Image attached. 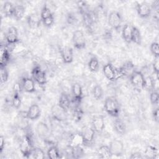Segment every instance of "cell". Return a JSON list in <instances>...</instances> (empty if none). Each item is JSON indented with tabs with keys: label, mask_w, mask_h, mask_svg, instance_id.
<instances>
[{
	"label": "cell",
	"mask_w": 159,
	"mask_h": 159,
	"mask_svg": "<svg viewBox=\"0 0 159 159\" xmlns=\"http://www.w3.org/2000/svg\"><path fill=\"white\" fill-rule=\"evenodd\" d=\"M120 69L124 75L125 76H130L134 71V65L130 61H128L125 62L122 66L120 67Z\"/></svg>",
	"instance_id": "27"
},
{
	"label": "cell",
	"mask_w": 159,
	"mask_h": 159,
	"mask_svg": "<svg viewBox=\"0 0 159 159\" xmlns=\"http://www.w3.org/2000/svg\"><path fill=\"white\" fill-rule=\"evenodd\" d=\"M132 42L140 45L142 43V35L140 30L136 27L133 26L132 34Z\"/></svg>",
	"instance_id": "28"
},
{
	"label": "cell",
	"mask_w": 159,
	"mask_h": 159,
	"mask_svg": "<svg viewBox=\"0 0 159 159\" xmlns=\"http://www.w3.org/2000/svg\"><path fill=\"white\" fill-rule=\"evenodd\" d=\"M109 147L112 155L120 157L123 155L124 146L122 141L117 139H114L110 142Z\"/></svg>",
	"instance_id": "8"
},
{
	"label": "cell",
	"mask_w": 159,
	"mask_h": 159,
	"mask_svg": "<svg viewBox=\"0 0 159 159\" xmlns=\"http://www.w3.org/2000/svg\"><path fill=\"white\" fill-rule=\"evenodd\" d=\"M76 3H77V6L78 7V9L80 11V12L82 14V15L89 12L88 8V6H87V4H86V2H84V1H78Z\"/></svg>",
	"instance_id": "42"
},
{
	"label": "cell",
	"mask_w": 159,
	"mask_h": 159,
	"mask_svg": "<svg viewBox=\"0 0 159 159\" xmlns=\"http://www.w3.org/2000/svg\"><path fill=\"white\" fill-rule=\"evenodd\" d=\"M25 8L22 5H16L14 7L13 17L17 20H21L25 14Z\"/></svg>",
	"instance_id": "26"
},
{
	"label": "cell",
	"mask_w": 159,
	"mask_h": 159,
	"mask_svg": "<svg viewBox=\"0 0 159 159\" xmlns=\"http://www.w3.org/2000/svg\"><path fill=\"white\" fill-rule=\"evenodd\" d=\"M122 23V17L119 12L113 11L109 13L108 16V24L113 29L118 32L120 29Z\"/></svg>",
	"instance_id": "4"
},
{
	"label": "cell",
	"mask_w": 159,
	"mask_h": 159,
	"mask_svg": "<svg viewBox=\"0 0 159 159\" xmlns=\"http://www.w3.org/2000/svg\"><path fill=\"white\" fill-rule=\"evenodd\" d=\"M150 51L155 57H159V45L157 42H153L150 45Z\"/></svg>",
	"instance_id": "40"
},
{
	"label": "cell",
	"mask_w": 159,
	"mask_h": 159,
	"mask_svg": "<svg viewBox=\"0 0 159 159\" xmlns=\"http://www.w3.org/2000/svg\"><path fill=\"white\" fill-rule=\"evenodd\" d=\"M152 117L153 120L156 122H158L159 121V109L158 107H157L152 112Z\"/></svg>",
	"instance_id": "46"
},
{
	"label": "cell",
	"mask_w": 159,
	"mask_h": 159,
	"mask_svg": "<svg viewBox=\"0 0 159 159\" xmlns=\"http://www.w3.org/2000/svg\"><path fill=\"white\" fill-rule=\"evenodd\" d=\"M43 22V25L45 26V27H51L53 23H54V17H53V15L42 20Z\"/></svg>",
	"instance_id": "45"
},
{
	"label": "cell",
	"mask_w": 159,
	"mask_h": 159,
	"mask_svg": "<svg viewBox=\"0 0 159 159\" xmlns=\"http://www.w3.org/2000/svg\"><path fill=\"white\" fill-rule=\"evenodd\" d=\"M52 112L53 117L58 120L63 119V114H65L66 112L58 104L55 106H53V107L52 109Z\"/></svg>",
	"instance_id": "32"
},
{
	"label": "cell",
	"mask_w": 159,
	"mask_h": 159,
	"mask_svg": "<svg viewBox=\"0 0 159 159\" xmlns=\"http://www.w3.org/2000/svg\"><path fill=\"white\" fill-rule=\"evenodd\" d=\"M155 87V81L151 76L145 77V86L144 88L153 89Z\"/></svg>",
	"instance_id": "43"
},
{
	"label": "cell",
	"mask_w": 159,
	"mask_h": 159,
	"mask_svg": "<svg viewBox=\"0 0 159 159\" xmlns=\"http://www.w3.org/2000/svg\"><path fill=\"white\" fill-rule=\"evenodd\" d=\"M137 11L140 17L147 18L151 14L152 9L147 2H141L137 5Z\"/></svg>",
	"instance_id": "11"
},
{
	"label": "cell",
	"mask_w": 159,
	"mask_h": 159,
	"mask_svg": "<svg viewBox=\"0 0 159 159\" xmlns=\"http://www.w3.org/2000/svg\"><path fill=\"white\" fill-rule=\"evenodd\" d=\"M114 129L120 135H124L126 132L125 124L120 119H117L114 122Z\"/></svg>",
	"instance_id": "24"
},
{
	"label": "cell",
	"mask_w": 159,
	"mask_h": 159,
	"mask_svg": "<svg viewBox=\"0 0 159 159\" xmlns=\"http://www.w3.org/2000/svg\"><path fill=\"white\" fill-rule=\"evenodd\" d=\"M42 19L40 16L36 13H33L29 15L27 17V22L29 26L32 29L37 28L40 24Z\"/></svg>",
	"instance_id": "20"
},
{
	"label": "cell",
	"mask_w": 159,
	"mask_h": 159,
	"mask_svg": "<svg viewBox=\"0 0 159 159\" xmlns=\"http://www.w3.org/2000/svg\"><path fill=\"white\" fill-rule=\"evenodd\" d=\"M20 92V91H14V94L12 96V106L16 109H18L20 107L21 102H22Z\"/></svg>",
	"instance_id": "31"
},
{
	"label": "cell",
	"mask_w": 159,
	"mask_h": 159,
	"mask_svg": "<svg viewBox=\"0 0 159 159\" xmlns=\"http://www.w3.org/2000/svg\"><path fill=\"white\" fill-rule=\"evenodd\" d=\"M133 25L129 23L125 24L122 27V36L123 39L127 43L132 42V34Z\"/></svg>",
	"instance_id": "17"
},
{
	"label": "cell",
	"mask_w": 159,
	"mask_h": 159,
	"mask_svg": "<svg viewBox=\"0 0 159 159\" xmlns=\"http://www.w3.org/2000/svg\"><path fill=\"white\" fill-rule=\"evenodd\" d=\"M33 148L34 147L30 137L27 135H24L20 139L19 143V150L21 153L24 157L29 158Z\"/></svg>",
	"instance_id": "3"
},
{
	"label": "cell",
	"mask_w": 159,
	"mask_h": 159,
	"mask_svg": "<svg viewBox=\"0 0 159 159\" xmlns=\"http://www.w3.org/2000/svg\"><path fill=\"white\" fill-rule=\"evenodd\" d=\"M155 60L152 64V67L153 70V72L157 76V79H158V74H159V57H155Z\"/></svg>",
	"instance_id": "44"
},
{
	"label": "cell",
	"mask_w": 159,
	"mask_h": 159,
	"mask_svg": "<svg viewBox=\"0 0 159 159\" xmlns=\"http://www.w3.org/2000/svg\"><path fill=\"white\" fill-rule=\"evenodd\" d=\"M47 155L48 157L51 159H57L60 158L58 148L55 145H52L48 148Z\"/></svg>",
	"instance_id": "29"
},
{
	"label": "cell",
	"mask_w": 159,
	"mask_h": 159,
	"mask_svg": "<svg viewBox=\"0 0 159 159\" xmlns=\"http://www.w3.org/2000/svg\"><path fill=\"white\" fill-rule=\"evenodd\" d=\"M37 132L39 136L41 138L45 139L49 135L50 130L47 125V124L43 122H40L38 123L36 127Z\"/></svg>",
	"instance_id": "22"
},
{
	"label": "cell",
	"mask_w": 159,
	"mask_h": 159,
	"mask_svg": "<svg viewBox=\"0 0 159 159\" xmlns=\"http://www.w3.org/2000/svg\"><path fill=\"white\" fill-rule=\"evenodd\" d=\"M60 54L62 60L65 64H70L73 60V50L70 47H63L60 49Z\"/></svg>",
	"instance_id": "10"
},
{
	"label": "cell",
	"mask_w": 159,
	"mask_h": 159,
	"mask_svg": "<svg viewBox=\"0 0 159 159\" xmlns=\"http://www.w3.org/2000/svg\"><path fill=\"white\" fill-rule=\"evenodd\" d=\"M71 92L75 101L79 104L83 99V89L81 86L78 83H74L71 86Z\"/></svg>",
	"instance_id": "14"
},
{
	"label": "cell",
	"mask_w": 159,
	"mask_h": 159,
	"mask_svg": "<svg viewBox=\"0 0 159 159\" xmlns=\"http://www.w3.org/2000/svg\"><path fill=\"white\" fill-rule=\"evenodd\" d=\"M14 7H15V6H14V4L11 2H9V1L5 2L2 6V12L5 15V16L6 17L13 16Z\"/></svg>",
	"instance_id": "25"
},
{
	"label": "cell",
	"mask_w": 159,
	"mask_h": 159,
	"mask_svg": "<svg viewBox=\"0 0 159 159\" xmlns=\"http://www.w3.org/2000/svg\"><path fill=\"white\" fill-rule=\"evenodd\" d=\"M99 66V63L98 58L96 57H93L90 58L88 62V68L90 71L93 73L96 72Z\"/></svg>",
	"instance_id": "33"
},
{
	"label": "cell",
	"mask_w": 159,
	"mask_h": 159,
	"mask_svg": "<svg viewBox=\"0 0 159 159\" xmlns=\"http://www.w3.org/2000/svg\"><path fill=\"white\" fill-rule=\"evenodd\" d=\"M102 72L106 78L111 81H114L124 77L120 68H116L110 63H106L103 66Z\"/></svg>",
	"instance_id": "2"
},
{
	"label": "cell",
	"mask_w": 159,
	"mask_h": 159,
	"mask_svg": "<svg viewBox=\"0 0 159 159\" xmlns=\"http://www.w3.org/2000/svg\"><path fill=\"white\" fill-rule=\"evenodd\" d=\"M143 157L142 156V154H140V153L139 152H135L132 154H131V155L130 156V158L131 159H135V158H143Z\"/></svg>",
	"instance_id": "48"
},
{
	"label": "cell",
	"mask_w": 159,
	"mask_h": 159,
	"mask_svg": "<svg viewBox=\"0 0 159 159\" xmlns=\"http://www.w3.org/2000/svg\"><path fill=\"white\" fill-rule=\"evenodd\" d=\"M97 155L100 158H109L112 157V154L109 145H102L97 150Z\"/></svg>",
	"instance_id": "23"
},
{
	"label": "cell",
	"mask_w": 159,
	"mask_h": 159,
	"mask_svg": "<svg viewBox=\"0 0 159 159\" xmlns=\"http://www.w3.org/2000/svg\"><path fill=\"white\" fill-rule=\"evenodd\" d=\"M95 133L96 132L94 131L92 127H87L83 129V130L81 132V134L83 135L85 144L91 143L93 141L95 136Z\"/></svg>",
	"instance_id": "18"
},
{
	"label": "cell",
	"mask_w": 159,
	"mask_h": 159,
	"mask_svg": "<svg viewBox=\"0 0 159 159\" xmlns=\"http://www.w3.org/2000/svg\"><path fill=\"white\" fill-rule=\"evenodd\" d=\"M40 16L42 20H43L44 19L53 16V13L52 12L50 9L47 5H45L43 7V8L42 9Z\"/></svg>",
	"instance_id": "38"
},
{
	"label": "cell",
	"mask_w": 159,
	"mask_h": 159,
	"mask_svg": "<svg viewBox=\"0 0 159 159\" xmlns=\"http://www.w3.org/2000/svg\"><path fill=\"white\" fill-rule=\"evenodd\" d=\"M6 40L9 45H14L19 41L18 31L16 27L11 26L9 27L6 34Z\"/></svg>",
	"instance_id": "9"
},
{
	"label": "cell",
	"mask_w": 159,
	"mask_h": 159,
	"mask_svg": "<svg viewBox=\"0 0 159 159\" xmlns=\"http://www.w3.org/2000/svg\"><path fill=\"white\" fill-rule=\"evenodd\" d=\"M10 60V54L6 46L1 45L0 48V66L6 67Z\"/></svg>",
	"instance_id": "15"
},
{
	"label": "cell",
	"mask_w": 159,
	"mask_h": 159,
	"mask_svg": "<svg viewBox=\"0 0 159 159\" xmlns=\"http://www.w3.org/2000/svg\"><path fill=\"white\" fill-rule=\"evenodd\" d=\"M150 100L151 103L153 105H157L159 101V94L158 91H153L150 93Z\"/></svg>",
	"instance_id": "41"
},
{
	"label": "cell",
	"mask_w": 159,
	"mask_h": 159,
	"mask_svg": "<svg viewBox=\"0 0 159 159\" xmlns=\"http://www.w3.org/2000/svg\"><path fill=\"white\" fill-rule=\"evenodd\" d=\"M71 148V155L73 158H80L84 155V151L82 147H75Z\"/></svg>",
	"instance_id": "34"
},
{
	"label": "cell",
	"mask_w": 159,
	"mask_h": 159,
	"mask_svg": "<svg viewBox=\"0 0 159 159\" xmlns=\"http://www.w3.org/2000/svg\"><path fill=\"white\" fill-rule=\"evenodd\" d=\"M34 80L40 86H45L47 83V76L45 72L39 66H35L31 71Z\"/></svg>",
	"instance_id": "6"
},
{
	"label": "cell",
	"mask_w": 159,
	"mask_h": 159,
	"mask_svg": "<svg viewBox=\"0 0 159 159\" xmlns=\"http://www.w3.org/2000/svg\"><path fill=\"white\" fill-rule=\"evenodd\" d=\"M30 156L35 159H43L45 158V152L42 148L39 147H35L32 149Z\"/></svg>",
	"instance_id": "36"
},
{
	"label": "cell",
	"mask_w": 159,
	"mask_h": 159,
	"mask_svg": "<svg viewBox=\"0 0 159 159\" xmlns=\"http://www.w3.org/2000/svg\"><path fill=\"white\" fill-rule=\"evenodd\" d=\"M92 93H93V98L94 99H96V100H100L102 99L104 94L103 89L100 85L96 84L94 86Z\"/></svg>",
	"instance_id": "35"
},
{
	"label": "cell",
	"mask_w": 159,
	"mask_h": 159,
	"mask_svg": "<svg viewBox=\"0 0 159 159\" xmlns=\"http://www.w3.org/2000/svg\"><path fill=\"white\" fill-rule=\"evenodd\" d=\"M130 81L131 84L137 88H144L145 76L140 71L135 70L130 75Z\"/></svg>",
	"instance_id": "7"
},
{
	"label": "cell",
	"mask_w": 159,
	"mask_h": 159,
	"mask_svg": "<svg viewBox=\"0 0 159 159\" xmlns=\"http://www.w3.org/2000/svg\"><path fill=\"white\" fill-rule=\"evenodd\" d=\"M157 155V149L153 146H148L144 152V158L153 159Z\"/></svg>",
	"instance_id": "30"
},
{
	"label": "cell",
	"mask_w": 159,
	"mask_h": 159,
	"mask_svg": "<svg viewBox=\"0 0 159 159\" xmlns=\"http://www.w3.org/2000/svg\"><path fill=\"white\" fill-rule=\"evenodd\" d=\"M22 88L27 93H32L35 91V81L31 78H24L22 80Z\"/></svg>",
	"instance_id": "19"
},
{
	"label": "cell",
	"mask_w": 159,
	"mask_h": 159,
	"mask_svg": "<svg viewBox=\"0 0 159 159\" xmlns=\"http://www.w3.org/2000/svg\"><path fill=\"white\" fill-rule=\"evenodd\" d=\"M104 110L107 114L113 117H118L120 109L117 99L112 96L107 97L104 104Z\"/></svg>",
	"instance_id": "1"
},
{
	"label": "cell",
	"mask_w": 159,
	"mask_h": 159,
	"mask_svg": "<svg viewBox=\"0 0 159 159\" xmlns=\"http://www.w3.org/2000/svg\"><path fill=\"white\" fill-rule=\"evenodd\" d=\"M92 127L96 132L101 133L105 127V122L103 117L101 116L94 117L92 120Z\"/></svg>",
	"instance_id": "16"
},
{
	"label": "cell",
	"mask_w": 159,
	"mask_h": 159,
	"mask_svg": "<svg viewBox=\"0 0 159 159\" xmlns=\"http://www.w3.org/2000/svg\"><path fill=\"white\" fill-rule=\"evenodd\" d=\"M83 114V109L79 106H76L73 110V117L76 122H79L81 120Z\"/></svg>",
	"instance_id": "37"
},
{
	"label": "cell",
	"mask_w": 159,
	"mask_h": 159,
	"mask_svg": "<svg viewBox=\"0 0 159 159\" xmlns=\"http://www.w3.org/2000/svg\"><path fill=\"white\" fill-rule=\"evenodd\" d=\"M72 42L75 48L82 50L86 47V39L83 32L80 30H75L72 36Z\"/></svg>",
	"instance_id": "5"
},
{
	"label": "cell",
	"mask_w": 159,
	"mask_h": 159,
	"mask_svg": "<svg viewBox=\"0 0 159 159\" xmlns=\"http://www.w3.org/2000/svg\"><path fill=\"white\" fill-rule=\"evenodd\" d=\"M0 78L1 84H4L7 81L9 78V73L6 67H1Z\"/></svg>",
	"instance_id": "39"
},
{
	"label": "cell",
	"mask_w": 159,
	"mask_h": 159,
	"mask_svg": "<svg viewBox=\"0 0 159 159\" xmlns=\"http://www.w3.org/2000/svg\"><path fill=\"white\" fill-rule=\"evenodd\" d=\"M70 104H71V102L68 96L66 93H62L59 98L58 105L65 112H67L70 107Z\"/></svg>",
	"instance_id": "21"
},
{
	"label": "cell",
	"mask_w": 159,
	"mask_h": 159,
	"mask_svg": "<svg viewBox=\"0 0 159 159\" xmlns=\"http://www.w3.org/2000/svg\"><path fill=\"white\" fill-rule=\"evenodd\" d=\"M5 143H6L5 139L2 135H1L0 137V153H2L3 150L5 148Z\"/></svg>",
	"instance_id": "47"
},
{
	"label": "cell",
	"mask_w": 159,
	"mask_h": 159,
	"mask_svg": "<svg viewBox=\"0 0 159 159\" xmlns=\"http://www.w3.org/2000/svg\"><path fill=\"white\" fill-rule=\"evenodd\" d=\"M85 144L81 133H76L71 135L68 141V145L70 148L75 147H83Z\"/></svg>",
	"instance_id": "13"
},
{
	"label": "cell",
	"mask_w": 159,
	"mask_h": 159,
	"mask_svg": "<svg viewBox=\"0 0 159 159\" xmlns=\"http://www.w3.org/2000/svg\"><path fill=\"white\" fill-rule=\"evenodd\" d=\"M41 115V110L40 107L36 104H34L31 105L27 112H26V117L28 119L30 120H35L38 119Z\"/></svg>",
	"instance_id": "12"
}]
</instances>
